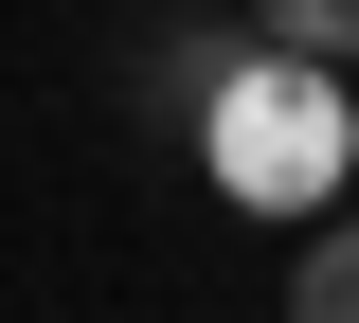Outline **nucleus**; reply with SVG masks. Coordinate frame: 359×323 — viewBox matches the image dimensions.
<instances>
[{
  "mask_svg": "<svg viewBox=\"0 0 359 323\" xmlns=\"http://www.w3.org/2000/svg\"><path fill=\"white\" fill-rule=\"evenodd\" d=\"M180 144H198V180L233 198V216H287L306 233L323 198L359 180V108H341V54H287V36H252L216 72V90L180 108Z\"/></svg>",
  "mask_w": 359,
  "mask_h": 323,
  "instance_id": "obj_1",
  "label": "nucleus"
},
{
  "mask_svg": "<svg viewBox=\"0 0 359 323\" xmlns=\"http://www.w3.org/2000/svg\"><path fill=\"white\" fill-rule=\"evenodd\" d=\"M287 323H359V198H323L287 252Z\"/></svg>",
  "mask_w": 359,
  "mask_h": 323,
  "instance_id": "obj_2",
  "label": "nucleus"
},
{
  "mask_svg": "<svg viewBox=\"0 0 359 323\" xmlns=\"http://www.w3.org/2000/svg\"><path fill=\"white\" fill-rule=\"evenodd\" d=\"M252 36H287V54H341V72H359V0H252Z\"/></svg>",
  "mask_w": 359,
  "mask_h": 323,
  "instance_id": "obj_3",
  "label": "nucleus"
}]
</instances>
